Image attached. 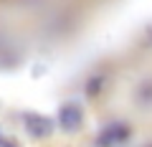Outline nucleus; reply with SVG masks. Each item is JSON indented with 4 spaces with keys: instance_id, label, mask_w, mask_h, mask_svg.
I'll use <instances>...</instances> for the list:
<instances>
[{
    "instance_id": "f257e3e1",
    "label": "nucleus",
    "mask_w": 152,
    "mask_h": 147,
    "mask_svg": "<svg viewBox=\"0 0 152 147\" xmlns=\"http://www.w3.org/2000/svg\"><path fill=\"white\" fill-rule=\"evenodd\" d=\"M56 122H58V127L64 132H79L84 124V109L79 102H74V99H69V102H64L58 107V112H56Z\"/></svg>"
},
{
    "instance_id": "f03ea898",
    "label": "nucleus",
    "mask_w": 152,
    "mask_h": 147,
    "mask_svg": "<svg viewBox=\"0 0 152 147\" xmlns=\"http://www.w3.org/2000/svg\"><path fill=\"white\" fill-rule=\"evenodd\" d=\"M53 119L46 114H41V112H28L26 117H23V129H26L28 137H33V140H48L51 135H53Z\"/></svg>"
},
{
    "instance_id": "7ed1b4c3",
    "label": "nucleus",
    "mask_w": 152,
    "mask_h": 147,
    "mask_svg": "<svg viewBox=\"0 0 152 147\" xmlns=\"http://www.w3.org/2000/svg\"><path fill=\"white\" fill-rule=\"evenodd\" d=\"M129 135H132L129 124H124V122H112V124H107L99 132L96 145L99 147H112V145H117V142H124Z\"/></svg>"
},
{
    "instance_id": "20e7f679",
    "label": "nucleus",
    "mask_w": 152,
    "mask_h": 147,
    "mask_svg": "<svg viewBox=\"0 0 152 147\" xmlns=\"http://www.w3.org/2000/svg\"><path fill=\"white\" fill-rule=\"evenodd\" d=\"M134 99H137V104H142V107H150L152 104V79H145V81L137 84Z\"/></svg>"
}]
</instances>
